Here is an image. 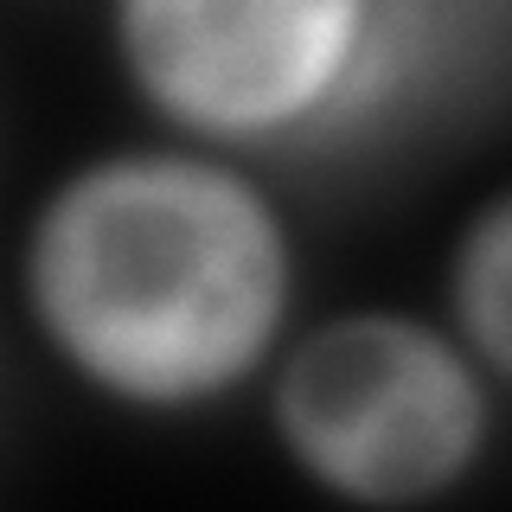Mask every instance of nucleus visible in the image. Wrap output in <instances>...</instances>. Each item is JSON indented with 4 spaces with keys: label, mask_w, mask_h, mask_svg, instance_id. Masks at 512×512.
Returning a JSON list of instances; mask_svg holds the SVG:
<instances>
[{
    "label": "nucleus",
    "mask_w": 512,
    "mask_h": 512,
    "mask_svg": "<svg viewBox=\"0 0 512 512\" xmlns=\"http://www.w3.org/2000/svg\"><path fill=\"white\" fill-rule=\"evenodd\" d=\"M13 308L90 404L192 423L256 404L308 320V250L276 167L148 128L39 186L13 244Z\"/></svg>",
    "instance_id": "obj_1"
},
{
    "label": "nucleus",
    "mask_w": 512,
    "mask_h": 512,
    "mask_svg": "<svg viewBox=\"0 0 512 512\" xmlns=\"http://www.w3.org/2000/svg\"><path fill=\"white\" fill-rule=\"evenodd\" d=\"M103 52L148 128L288 167L436 84L442 0H103Z\"/></svg>",
    "instance_id": "obj_2"
},
{
    "label": "nucleus",
    "mask_w": 512,
    "mask_h": 512,
    "mask_svg": "<svg viewBox=\"0 0 512 512\" xmlns=\"http://www.w3.org/2000/svg\"><path fill=\"white\" fill-rule=\"evenodd\" d=\"M256 416L276 461L320 500L423 512L487 474L506 391L442 308L352 301L288 333Z\"/></svg>",
    "instance_id": "obj_3"
},
{
    "label": "nucleus",
    "mask_w": 512,
    "mask_h": 512,
    "mask_svg": "<svg viewBox=\"0 0 512 512\" xmlns=\"http://www.w3.org/2000/svg\"><path fill=\"white\" fill-rule=\"evenodd\" d=\"M436 308L512 397V180L487 186L455 218L436 269Z\"/></svg>",
    "instance_id": "obj_4"
}]
</instances>
